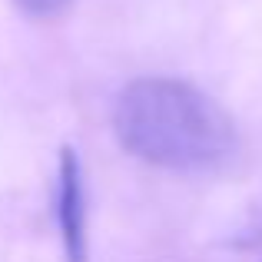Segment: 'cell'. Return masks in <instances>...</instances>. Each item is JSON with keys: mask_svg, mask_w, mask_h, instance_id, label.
<instances>
[{"mask_svg": "<svg viewBox=\"0 0 262 262\" xmlns=\"http://www.w3.org/2000/svg\"><path fill=\"white\" fill-rule=\"evenodd\" d=\"M113 133L129 156L166 173H216L239 149L232 116L209 93L173 77H140L123 86Z\"/></svg>", "mask_w": 262, "mask_h": 262, "instance_id": "obj_1", "label": "cell"}, {"mask_svg": "<svg viewBox=\"0 0 262 262\" xmlns=\"http://www.w3.org/2000/svg\"><path fill=\"white\" fill-rule=\"evenodd\" d=\"M57 229L63 243L67 262H86L90 236H86V183L83 163L73 146L60 149L57 160Z\"/></svg>", "mask_w": 262, "mask_h": 262, "instance_id": "obj_2", "label": "cell"}, {"mask_svg": "<svg viewBox=\"0 0 262 262\" xmlns=\"http://www.w3.org/2000/svg\"><path fill=\"white\" fill-rule=\"evenodd\" d=\"M13 7L30 20H53L67 7H73V0H13Z\"/></svg>", "mask_w": 262, "mask_h": 262, "instance_id": "obj_3", "label": "cell"}]
</instances>
